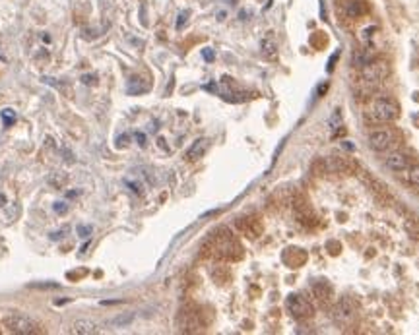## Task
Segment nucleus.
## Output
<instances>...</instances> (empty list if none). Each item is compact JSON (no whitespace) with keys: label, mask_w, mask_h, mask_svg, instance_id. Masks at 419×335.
<instances>
[{"label":"nucleus","mask_w":419,"mask_h":335,"mask_svg":"<svg viewBox=\"0 0 419 335\" xmlns=\"http://www.w3.org/2000/svg\"><path fill=\"white\" fill-rule=\"evenodd\" d=\"M326 89H328V84H322V86H318V95H322Z\"/></svg>","instance_id":"obj_32"},{"label":"nucleus","mask_w":419,"mask_h":335,"mask_svg":"<svg viewBox=\"0 0 419 335\" xmlns=\"http://www.w3.org/2000/svg\"><path fill=\"white\" fill-rule=\"evenodd\" d=\"M328 128H330L332 136H336V134H338V130H342L343 128V118H342V112H340V109H334V112L330 114V118H328Z\"/></svg>","instance_id":"obj_11"},{"label":"nucleus","mask_w":419,"mask_h":335,"mask_svg":"<svg viewBox=\"0 0 419 335\" xmlns=\"http://www.w3.org/2000/svg\"><path fill=\"white\" fill-rule=\"evenodd\" d=\"M134 322V314L132 312H128V314H121V316H116V318H113V325H116V327H125V325H130V323Z\"/></svg>","instance_id":"obj_16"},{"label":"nucleus","mask_w":419,"mask_h":335,"mask_svg":"<svg viewBox=\"0 0 419 335\" xmlns=\"http://www.w3.org/2000/svg\"><path fill=\"white\" fill-rule=\"evenodd\" d=\"M125 184H127V186L130 188L132 192H134V194H142V192H144V184H142L140 180H132L130 176H127V178H125Z\"/></svg>","instance_id":"obj_19"},{"label":"nucleus","mask_w":419,"mask_h":335,"mask_svg":"<svg viewBox=\"0 0 419 335\" xmlns=\"http://www.w3.org/2000/svg\"><path fill=\"white\" fill-rule=\"evenodd\" d=\"M353 62H355V66H367L369 62H373V54L371 52H367L365 49H359L355 50V54H353Z\"/></svg>","instance_id":"obj_12"},{"label":"nucleus","mask_w":419,"mask_h":335,"mask_svg":"<svg viewBox=\"0 0 419 335\" xmlns=\"http://www.w3.org/2000/svg\"><path fill=\"white\" fill-rule=\"evenodd\" d=\"M0 118H2V122H4V126L8 128V126H12L14 122H16V111H12V109H4V111L0 112Z\"/></svg>","instance_id":"obj_17"},{"label":"nucleus","mask_w":419,"mask_h":335,"mask_svg":"<svg viewBox=\"0 0 419 335\" xmlns=\"http://www.w3.org/2000/svg\"><path fill=\"white\" fill-rule=\"evenodd\" d=\"M47 180H49V184H51V186L63 188L64 184L68 182V174H66V173H52L51 176L47 178Z\"/></svg>","instance_id":"obj_15"},{"label":"nucleus","mask_w":419,"mask_h":335,"mask_svg":"<svg viewBox=\"0 0 419 335\" xmlns=\"http://www.w3.org/2000/svg\"><path fill=\"white\" fill-rule=\"evenodd\" d=\"M97 331V325L89 320H76L72 323V333H80V335H89Z\"/></svg>","instance_id":"obj_10"},{"label":"nucleus","mask_w":419,"mask_h":335,"mask_svg":"<svg viewBox=\"0 0 419 335\" xmlns=\"http://www.w3.org/2000/svg\"><path fill=\"white\" fill-rule=\"evenodd\" d=\"M386 72L388 70L384 62H369L367 66H363V80L369 84H379L381 80H384Z\"/></svg>","instance_id":"obj_5"},{"label":"nucleus","mask_w":419,"mask_h":335,"mask_svg":"<svg viewBox=\"0 0 419 335\" xmlns=\"http://www.w3.org/2000/svg\"><path fill=\"white\" fill-rule=\"evenodd\" d=\"M29 289H41V291H45V289H61V285L58 283H31Z\"/></svg>","instance_id":"obj_22"},{"label":"nucleus","mask_w":419,"mask_h":335,"mask_svg":"<svg viewBox=\"0 0 419 335\" xmlns=\"http://www.w3.org/2000/svg\"><path fill=\"white\" fill-rule=\"evenodd\" d=\"M116 146H118V148H125V146H128V134L118 136V140H116Z\"/></svg>","instance_id":"obj_28"},{"label":"nucleus","mask_w":419,"mask_h":335,"mask_svg":"<svg viewBox=\"0 0 419 335\" xmlns=\"http://www.w3.org/2000/svg\"><path fill=\"white\" fill-rule=\"evenodd\" d=\"M82 82H84V84H86V86H88V84H95V76H82Z\"/></svg>","instance_id":"obj_30"},{"label":"nucleus","mask_w":419,"mask_h":335,"mask_svg":"<svg viewBox=\"0 0 419 335\" xmlns=\"http://www.w3.org/2000/svg\"><path fill=\"white\" fill-rule=\"evenodd\" d=\"M91 231H93V227H91V225H78L76 227L78 236H82V238H88V236L91 235Z\"/></svg>","instance_id":"obj_21"},{"label":"nucleus","mask_w":419,"mask_h":335,"mask_svg":"<svg viewBox=\"0 0 419 335\" xmlns=\"http://www.w3.org/2000/svg\"><path fill=\"white\" fill-rule=\"evenodd\" d=\"M386 167L390 171H394V173H404V171H407V167H409V159H407V155H404V153L394 151V153H390L386 157Z\"/></svg>","instance_id":"obj_7"},{"label":"nucleus","mask_w":419,"mask_h":335,"mask_svg":"<svg viewBox=\"0 0 419 335\" xmlns=\"http://www.w3.org/2000/svg\"><path fill=\"white\" fill-rule=\"evenodd\" d=\"M208 146H210V140H208V138H200V140H196L191 148H189V151H187V159H189V161H196V159H200L204 153H206Z\"/></svg>","instance_id":"obj_8"},{"label":"nucleus","mask_w":419,"mask_h":335,"mask_svg":"<svg viewBox=\"0 0 419 335\" xmlns=\"http://www.w3.org/2000/svg\"><path fill=\"white\" fill-rule=\"evenodd\" d=\"M262 52L266 54L268 58H274V56H276V45H274L270 39H264V41H262Z\"/></svg>","instance_id":"obj_18"},{"label":"nucleus","mask_w":419,"mask_h":335,"mask_svg":"<svg viewBox=\"0 0 419 335\" xmlns=\"http://www.w3.org/2000/svg\"><path fill=\"white\" fill-rule=\"evenodd\" d=\"M2 325L16 335H31V333H41V327L33 320H29L27 316L22 314H8L2 318Z\"/></svg>","instance_id":"obj_1"},{"label":"nucleus","mask_w":419,"mask_h":335,"mask_svg":"<svg viewBox=\"0 0 419 335\" xmlns=\"http://www.w3.org/2000/svg\"><path fill=\"white\" fill-rule=\"evenodd\" d=\"M202 56H204V60H206V62H212V60L216 58V54H214V50L212 49H204Z\"/></svg>","instance_id":"obj_25"},{"label":"nucleus","mask_w":419,"mask_h":335,"mask_svg":"<svg viewBox=\"0 0 419 335\" xmlns=\"http://www.w3.org/2000/svg\"><path fill=\"white\" fill-rule=\"evenodd\" d=\"M392 144V134L388 130H375L369 136V146L375 151H386Z\"/></svg>","instance_id":"obj_6"},{"label":"nucleus","mask_w":419,"mask_h":335,"mask_svg":"<svg viewBox=\"0 0 419 335\" xmlns=\"http://www.w3.org/2000/svg\"><path fill=\"white\" fill-rule=\"evenodd\" d=\"M144 91H148V86H144L140 78H132L130 84H128V93L130 95H138V93H144Z\"/></svg>","instance_id":"obj_14"},{"label":"nucleus","mask_w":419,"mask_h":335,"mask_svg":"<svg viewBox=\"0 0 419 335\" xmlns=\"http://www.w3.org/2000/svg\"><path fill=\"white\" fill-rule=\"evenodd\" d=\"M371 112H373V116H375V118L384 120V122H390V120H396V118H398L400 109H398V105H396L392 99L379 97V99L373 101V105H371Z\"/></svg>","instance_id":"obj_2"},{"label":"nucleus","mask_w":419,"mask_h":335,"mask_svg":"<svg viewBox=\"0 0 419 335\" xmlns=\"http://www.w3.org/2000/svg\"><path fill=\"white\" fill-rule=\"evenodd\" d=\"M336 58H338V52H334V54H332L330 62H328V66H326V70H328V72L334 70V62H336Z\"/></svg>","instance_id":"obj_31"},{"label":"nucleus","mask_w":419,"mask_h":335,"mask_svg":"<svg viewBox=\"0 0 419 335\" xmlns=\"http://www.w3.org/2000/svg\"><path fill=\"white\" fill-rule=\"evenodd\" d=\"M2 206H6V196H4V194H0V208H2Z\"/></svg>","instance_id":"obj_34"},{"label":"nucleus","mask_w":419,"mask_h":335,"mask_svg":"<svg viewBox=\"0 0 419 335\" xmlns=\"http://www.w3.org/2000/svg\"><path fill=\"white\" fill-rule=\"evenodd\" d=\"M134 136H136V140H138L140 148H144V146H146V134H144V132H136Z\"/></svg>","instance_id":"obj_29"},{"label":"nucleus","mask_w":419,"mask_h":335,"mask_svg":"<svg viewBox=\"0 0 419 335\" xmlns=\"http://www.w3.org/2000/svg\"><path fill=\"white\" fill-rule=\"evenodd\" d=\"M407 176H409V182L419 186V165H409L407 167Z\"/></svg>","instance_id":"obj_20"},{"label":"nucleus","mask_w":419,"mask_h":335,"mask_svg":"<svg viewBox=\"0 0 419 335\" xmlns=\"http://www.w3.org/2000/svg\"><path fill=\"white\" fill-rule=\"evenodd\" d=\"M41 82H43V84H47V86L54 87V89H58V91L64 93V95H68V93H70V89H68L66 84H63V82H56V80L51 78V76H43V78H41Z\"/></svg>","instance_id":"obj_13"},{"label":"nucleus","mask_w":419,"mask_h":335,"mask_svg":"<svg viewBox=\"0 0 419 335\" xmlns=\"http://www.w3.org/2000/svg\"><path fill=\"white\" fill-rule=\"evenodd\" d=\"M287 310L291 312V316L297 320H305V318L313 316V306L301 295H289L287 297Z\"/></svg>","instance_id":"obj_3"},{"label":"nucleus","mask_w":419,"mask_h":335,"mask_svg":"<svg viewBox=\"0 0 419 335\" xmlns=\"http://www.w3.org/2000/svg\"><path fill=\"white\" fill-rule=\"evenodd\" d=\"M217 20H219V22H223V20H225V12H219V14H217Z\"/></svg>","instance_id":"obj_35"},{"label":"nucleus","mask_w":419,"mask_h":335,"mask_svg":"<svg viewBox=\"0 0 419 335\" xmlns=\"http://www.w3.org/2000/svg\"><path fill=\"white\" fill-rule=\"evenodd\" d=\"M345 14L349 16V18H359V16H363V14H367V4L363 2V0H349L347 4H345Z\"/></svg>","instance_id":"obj_9"},{"label":"nucleus","mask_w":419,"mask_h":335,"mask_svg":"<svg viewBox=\"0 0 419 335\" xmlns=\"http://www.w3.org/2000/svg\"><path fill=\"white\" fill-rule=\"evenodd\" d=\"M52 210L56 211L58 215H66L68 213V204L66 202H56V204H52Z\"/></svg>","instance_id":"obj_23"},{"label":"nucleus","mask_w":419,"mask_h":335,"mask_svg":"<svg viewBox=\"0 0 419 335\" xmlns=\"http://www.w3.org/2000/svg\"><path fill=\"white\" fill-rule=\"evenodd\" d=\"M247 16H249V12H247V10H241V12H239V18H241V20H249Z\"/></svg>","instance_id":"obj_33"},{"label":"nucleus","mask_w":419,"mask_h":335,"mask_svg":"<svg viewBox=\"0 0 419 335\" xmlns=\"http://www.w3.org/2000/svg\"><path fill=\"white\" fill-rule=\"evenodd\" d=\"M373 31H375V25H371V27H367V29H363V35H361V37H363L365 43L371 41V37H373Z\"/></svg>","instance_id":"obj_26"},{"label":"nucleus","mask_w":419,"mask_h":335,"mask_svg":"<svg viewBox=\"0 0 419 335\" xmlns=\"http://www.w3.org/2000/svg\"><path fill=\"white\" fill-rule=\"evenodd\" d=\"M64 233H68V229L64 227V229H61V231H54V233H51V240H61L64 236Z\"/></svg>","instance_id":"obj_27"},{"label":"nucleus","mask_w":419,"mask_h":335,"mask_svg":"<svg viewBox=\"0 0 419 335\" xmlns=\"http://www.w3.org/2000/svg\"><path fill=\"white\" fill-rule=\"evenodd\" d=\"M353 316H355V306H353V302H351L349 298L338 300V304H336V308H334V318H336V322L347 323L353 320Z\"/></svg>","instance_id":"obj_4"},{"label":"nucleus","mask_w":419,"mask_h":335,"mask_svg":"<svg viewBox=\"0 0 419 335\" xmlns=\"http://www.w3.org/2000/svg\"><path fill=\"white\" fill-rule=\"evenodd\" d=\"M189 16H191V12L189 10H185V12H181L178 14V18H177V29H183L185 27V24H187V20H189Z\"/></svg>","instance_id":"obj_24"}]
</instances>
